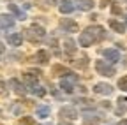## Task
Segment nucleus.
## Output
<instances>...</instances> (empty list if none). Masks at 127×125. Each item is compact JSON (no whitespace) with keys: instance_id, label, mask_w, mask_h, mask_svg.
Instances as JSON below:
<instances>
[{"instance_id":"1","label":"nucleus","mask_w":127,"mask_h":125,"mask_svg":"<svg viewBox=\"0 0 127 125\" xmlns=\"http://www.w3.org/2000/svg\"><path fill=\"white\" fill-rule=\"evenodd\" d=\"M25 37L32 42H39L42 37H44V28L39 26V25H32L27 32H25Z\"/></svg>"},{"instance_id":"2","label":"nucleus","mask_w":127,"mask_h":125,"mask_svg":"<svg viewBox=\"0 0 127 125\" xmlns=\"http://www.w3.org/2000/svg\"><path fill=\"white\" fill-rule=\"evenodd\" d=\"M95 69H97L102 76H113V74H115L113 67H109L104 60H97V62H95Z\"/></svg>"},{"instance_id":"3","label":"nucleus","mask_w":127,"mask_h":125,"mask_svg":"<svg viewBox=\"0 0 127 125\" xmlns=\"http://www.w3.org/2000/svg\"><path fill=\"white\" fill-rule=\"evenodd\" d=\"M94 42H95V37H94V34L88 28L85 30V32H81V35H79V44L81 46H92Z\"/></svg>"},{"instance_id":"4","label":"nucleus","mask_w":127,"mask_h":125,"mask_svg":"<svg viewBox=\"0 0 127 125\" xmlns=\"http://www.w3.org/2000/svg\"><path fill=\"white\" fill-rule=\"evenodd\" d=\"M74 79H76V76H69V79H67V77H64V79L60 81V86L65 92H72V81Z\"/></svg>"},{"instance_id":"5","label":"nucleus","mask_w":127,"mask_h":125,"mask_svg":"<svg viewBox=\"0 0 127 125\" xmlns=\"http://www.w3.org/2000/svg\"><path fill=\"white\" fill-rule=\"evenodd\" d=\"M60 12L62 14H69V12H72V9H74V4L71 2V0H64V2L60 4Z\"/></svg>"},{"instance_id":"6","label":"nucleus","mask_w":127,"mask_h":125,"mask_svg":"<svg viewBox=\"0 0 127 125\" xmlns=\"http://www.w3.org/2000/svg\"><path fill=\"white\" fill-rule=\"evenodd\" d=\"M94 90L97 92V93H102V95H109L113 88H111L109 85H106V83H99V85H95V88H94Z\"/></svg>"},{"instance_id":"7","label":"nucleus","mask_w":127,"mask_h":125,"mask_svg":"<svg viewBox=\"0 0 127 125\" xmlns=\"http://www.w3.org/2000/svg\"><path fill=\"white\" fill-rule=\"evenodd\" d=\"M60 116L69 118V120H74L78 116V113H76V109H72V107H64L62 111H60Z\"/></svg>"},{"instance_id":"8","label":"nucleus","mask_w":127,"mask_h":125,"mask_svg":"<svg viewBox=\"0 0 127 125\" xmlns=\"http://www.w3.org/2000/svg\"><path fill=\"white\" fill-rule=\"evenodd\" d=\"M102 55H104L109 62H118V60H120V55H118L115 50H104V51H102Z\"/></svg>"},{"instance_id":"9","label":"nucleus","mask_w":127,"mask_h":125,"mask_svg":"<svg viewBox=\"0 0 127 125\" xmlns=\"http://www.w3.org/2000/svg\"><path fill=\"white\" fill-rule=\"evenodd\" d=\"M12 25H14V20H12L11 16H7V14H2V16H0V26L9 28V26H12Z\"/></svg>"},{"instance_id":"10","label":"nucleus","mask_w":127,"mask_h":125,"mask_svg":"<svg viewBox=\"0 0 127 125\" xmlns=\"http://www.w3.org/2000/svg\"><path fill=\"white\" fill-rule=\"evenodd\" d=\"M79 9H83V11H90L94 7V0H76Z\"/></svg>"},{"instance_id":"11","label":"nucleus","mask_w":127,"mask_h":125,"mask_svg":"<svg viewBox=\"0 0 127 125\" xmlns=\"http://www.w3.org/2000/svg\"><path fill=\"white\" fill-rule=\"evenodd\" d=\"M60 26L69 28L71 32H76V30H78V25H76L74 21H69V20H62V21H60Z\"/></svg>"},{"instance_id":"12","label":"nucleus","mask_w":127,"mask_h":125,"mask_svg":"<svg viewBox=\"0 0 127 125\" xmlns=\"http://www.w3.org/2000/svg\"><path fill=\"white\" fill-rule=\"evenodd\" d=\"M21 41H23V35H21V34H12V35H9V42H11V46H20Z\"/></svg>"},{"instance_id":"13","label":"nucleus","mask_w":127,"mask_h":125,"mask_svg":"<svg viewBox=\"0 0 127 125\" xmlns=\"http://www.w3.org/2000/svg\"><path fill=\"white\" fill-rule=\"evenodd\" d=\"M109 26L113 28V30H117L118 34H122V32H125V26L122 25V23H118L117 20H109Z\"/></svg>"},{"instance_id":"14","label":"nucleus","mask_w":127,"mask_h":125,"mask_svg":"<svg viewBox=\"0 0 127 125\" xmlns=\"http://www.w3.org/2000/svg\"><path fill=\"white\" fill-rule=\"evenodd\" d=\"M53 74H57V76H69L71 72L64 67V65H55L53 67Z\"/></svg>"},{"instance_id":"15","label":"nucleus","mask_w":127,"mask_h":125,"mask_svg":"<svg viewBox=\"0 0 127 125\" xmlns=\"http://www.w3.org/2000/svg\"><path fill=\"white\" fill-rule=\"evenodd\" d=\"M23 79H25L28 85H34V83L37 81V72H27V74L23 76Z\"/></svg>"},{"instance_id":"16","label":"nucleus","mask_w":127,"mask_h":125,"mask_svg":"<svg viewBox=\"0 0 127 125\" xmlns=\"http://www.w3.org/2000/svg\"><path fill=\"white\" fill-rule=\"evenodd\" d=\"M35 58H37V62H41V64H46V62H48V58H50V55H48L46 51H39L37 55H35Z\"/></svg>"},{"instance_id":"17","label":"nucleus","mask_w":127,"mask_h":125,"mask_svg":"<svg viewBox=\"0 0 127 125\" xmlns=\"http://www.w3.org/2000/svg\"><path fill=\"white\" fill-rule=\"evenodd\" d=\"M74 51H76V46H74V42H72L71 39H67V41H65V53L72 55Z\"/></svg>"},{"instance_id":"18","label":"nucleus","mask_w":127,"mask_h":125,"mask_svg":"<svg viewBox=\"0 0 127 125\" xmlns=\"http://www.w3.org/2000/svg\"><path fill=\"white\" fill-rule=\"evenodd\" d=\"M11 85L14 86V90H16V92H18V93H20V95H23V93L27 92V90H25V88H23V86H21V85H20L18 81H14V79L11 81Z\"/></svg>"},{"instance_id":"19","label":"nucleus","mask_w":127,"mask_h":125,"mask_svg":"<svg viewBox=\"0 0 127 125\" xmlns=\"http://www.w3.org/2000/svg\"><path fill=\"white\" fill-rule=\"evenodd\" d=\"M21 125H39L34 118H30V116H25V118H21Z\"/></svg>"},{"instance_id":"20","label":"nucleus","mask_w":127,"mask_h":125,"mask_svg":"<svg viewBox=\"0 0 127 125\" xmlns=\"http://www.w3.org/2000/svg\"><path fill=\"white\" fill-rule=\"evenodd\" d=\"M37 115L42 116V118H46L48 115H50V109H48V107H39V109H37Z\"/></svg>"},{"instance_id":"21","label":"nucleus","mask_w":127,"mask_h":125,"mask_svg":"<svg viewBox=\"0 0 127 125\" xmlns=\"http://www.w3.org/2000/svg\"><path fill=\"white\" fill-rule=\"evenodd\" d=\"M118 86H120L122 90H125V92H127V76H125V77H122V79L118 81Z\"/></svg>"},{"instance_id":"22","label":"nucleus","mask_w":127,"mask_h":125,"mask_svg":"<svg viewBox=\"0 0 127 125\" xmlns=\"http://www.w3.org/2000/svg\"><path fill=\"white\" fill-rule=\"evenodd\" d=\"M9 11H12L14 14H18V16H23V14L20 12V9H18V7H16V5H12V4H9Z\"/></svg>"},{"instance_id":"23","label":"nucleus","mask_w":127,"mask_h":125,"mask_svg":"<svg viewBox=\"0 0 127 125\" xmlns=\"http://www.w3.org/2000/svg\"><path fill=\"white\" fill-rule=\"evenodd\" d=\"M32 90H34V92L37 93V95H41V97H42V95H44V93H46V90H42L41 86H34V88H32Z\"/></svg>"},{"instance_id":"24","label":"nucleus","mask_w":127,"mask_h":125,"mask_svg":"<svg viewBox=\"0 0 127 125\" xmlns=\"http://www.w3.org/2000/svg\"><path fill=\"white\" fill-rule=\"evenodd\" d=\"M87 64H88V58H81V62H76L74 65H76V67H85Z\"/></svg>"},{"instance_id":"25","label":"nucleus","mask_w":127,"mask_h":125,"mask_svg":"<svg viewBox=\"0 0 127 125\" xmlns=\"http://www.w3.org/2000/svg\"><path fill=\"white\" fill-rule=\"evenodd\" d=\"M113 12H115V14H120L122 11H120V7H118V5H113Z\"/></svg>"},{"instance_id":"26","label":"nucleus","mask_w":127,"mask_h":125,"mask_svg":"<svg viewBox=\"0 0 127 125\" xmlns=\"http://www.w3.org/2000/svg\"><path fill=\"white\" fill-rule=\"evenodd\" d=\"M85 125H97V122H95V120H94V122H90V120H85Z\"/></svg>"},{"instance_id":"27","label":"nucleus","mask_w":127,"mask_h":125,"mask_svg":"<svg viewBox=\"0 0 127 125\" xmlns=\"http://www.w3.org/2000/svg\"><path fill=\"white\" fill-rule=\"evenodd\" d=\"M4 50H5V48L2 46V42H0V53H4Z\"/></svg>"},{"instance_id":"28","label":"nucleus","mask_w":127,"mask_h":125,"mask_svg":"<svg viewBox=\"0 0 127 125\" xmlns=\"http://www.w3.org/2000/svg\"><path fill=\"white\" fill-rule=\"evenodd\" d=\"M120 125H127V120H122V122H120Z\"/></svg>"},{"instance_id":"29","label":"nucleus","mask_w":127,"mask_h":125,"mask_svg":"<svg viewBox=\"0 0 127 125\" xmlns=\"http://www.w3.org/2000/svg\"><path fill=\"white\" fill-rule=\"evenodd\" d=\"M60 125H65V123H60Z\"/></svg>"}]
</instances>
